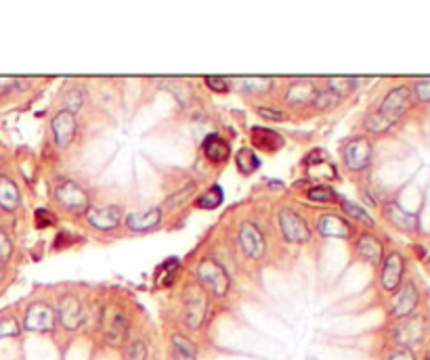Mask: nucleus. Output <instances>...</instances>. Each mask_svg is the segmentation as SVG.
<instances>
[{
  "label": "nucleus",
  "mask_w": 430,
  "mask_h": 360,
  "mask_svg": "<svg viewBox=\"0 0 430 360\" xmlns=\"http://www.w3.org/2000/svg\"><path fill=\"white\" fill-rule=\"evenodd\" d=\"M13 241H11V237L0 229V262H8L11 260V256H13Z\"/></svg>",
  "instance_id": "nucleus-38"
},
{
  "label": "nucleus",
  "mask_w": 430,
  "mask_h": 360,
  "mask_svg": "<svg viewBox=\"0 0 430 360\" xmlns=\"http://www.w3.org/2000/svg\"><path fill=\"white\" fill-rule=\"evenodd\" d=\"M317 86L311 80H296L288 86L286 101L290 105H313L317 99Z\"/></svg>",
  "instance_id": "nucleus-16"
},
{
  "label": "nucleus",
  "mask_w": 430,
  "mask_h": 360,
  "mask_svg": "<svg viewBox=\"0 0 430 360\" xmlns=\"http://www.w3.org/2000/svg\"><path fill=\"white\" fill-rule=\"evenodd\" d=\"M204 82H206V86H208L210 90H214V92H229V86H231L229 80L223 78V75H206Z\"/></svg>",
  "instance_id": "nucleus-36"
},
{
  "label": "nucleus",
  "mask_w": 430,
  "mask_h": 360,
  "mask_svg": "<svg viewBox=\"0 0 430 360\" xmlns=\"http://www.w3.org/2000/svg\"><path fill=\"white\" fill-rule=\"evenodd\" d=\"M418 300H420L418 287H416L412 281L405 283V285L401 287V291L395 296L393 304H391V315H393L395 319H408V317H412V312H414L416 306H418Z\"/></svg>",
  "instance_id": "nucleus-15"
},
{
  "label": "nucleus",
  "mask_w": 430,
  "mask_h": 360,
  "mask_svg": "<svg viewBox=\"0 0 430 360\" xmlns=\"http://www.w3.org/2000/svg\"><path fill=\"white\" fill-rule=\"evenodd\" d=\"M403 271H405V262L403 256L399 252H391L384 258L382 264V275H380V283L384 287V291H397L403 279Z\"/></svg>",
  "instance_id": "nucleus-14"
},
{
  "label": "nucleus",
  "mask_w": 430,
  "mask_h": 360,
  "mask_svg": "<svg viewBox=\"0 0 430 360\" xmlns=\"http://www.w3.org/2000/svg\"><path fill=\"white\" fill-rule=\"evenodd\" d=\"M240 245H242L244 254L250 260H258L267 252V243H265V237H263L261 229L254 222H250V220H246L240 226Z\"/></svg>",
  "instance_id": "nucleus-10"
},
{
  "label": "nucleus",
  "mask_w": 430,
  "mask_h": 360,
  "mask_svg": "<svg viewBox=\"0 0 430 360\" xmlns=\"http://www.w3.org/2000/svg\"><path fill=\"white\" fill-rule=\"evenodd\" d=\"M389 360H416V354H414L410 348H403V350L393 352V354L389 357Z\"/></svg>",
  "instance_id": "nucleus-42"
},
{
  "label": "nucleus",
  "mask_w": 430,
  "mask_h": 360,
  "mask_svg": "<svg viewBox=\"0 0 430 360\" xmlns=\"http://www.w3.org/2000/svg\"><path fill=\"white\" fill-rule=\"evenodd\" d=\"M414 90H416L418 101H422V103H430V78L418 80V82H416V86H414Z\"/></svg>",
  "instance_id": "nucleus-40"
},
{
  "label": "nucleus",
  "mask_w": 430,
  "mask_h": 360,
  "mask_svg": "<svg viewBox=\"0 0 430 360\" xmlns=\"http://www.w3.org/2000/svg\"><path fill=\"white\" fill-rule=\"evenodd\" d=\"M172 357H174V360H197V354H185L179 350H172Z\"/></svg>",
  "instance_id": "nucleus-43"
},
{
  "label": "nucleus",
  "mask_w": 430,
  "mask_h": 360,
  "mask_svg": "<svg viewBox=\"0 0 430 360\" xmlns=\"http://www.w3.org/2000/svg\"><path fill=\"white\" fill-rule=\"evenodd\" d=\"M202 151L214 164H223L231 157V145L225 138H221L219 134H208L204 145H202Z\"/></svg>",
  "instance_id": "nucleus-21"
},
{
  "label": "nucleus",
  "mask_w": 430,
  "mask_h": 360,
  "mask_svg": "<svg viewBox=\"0 0 430 360\" xmlns=\"http://www.w3.org/2000/svg\"><path fill=\"white\" fill-rule=\"evenodd\" d=\"M162 220V210L160 208H151L147 212H134V214H128L124 218L126 226L130 231H137V233H145V231H151L160 224Z\"/></svg>",
  "instance_id": "nucleus-19"
},
{
  "label": "nucleus",
  "mask_w": 430,
  "mask_h": 360,
  "mask_svg": "<svg viewBox=\"0 0 430 360\" xmlns=\"http://www.w3.org/2000/svg\"><path fill=\"white\" fill-rule=\"evenodd\" d=\"M307 197H309L311 201H315V203H330V201H334L338 195H336V191H334L332 187L317 185V187H311V189L307 191Z\"/></svg>",
  "instance_id": "nucleus-30"
},
{
  "label": "nucleus",
  "mask_w": 430,
  "mask_h": 360,
  "mask_svg": "<svg viewBox=\"0 0 430 360\" xmlns=\"http://www.w3.org/2000/svg\"><path fill=\"white\" fill-rule=\"evenodd\" d=\"M206 317V298L200 289H189L183 304V321L189 329H197Z\"/></svg>",
  "instance_id": "nucleus-13"
},
{
  "label": "nucleus",
  "mask_w": 430,
  "mask_h": 360,
  "mask_svg": "<svg viewBox=\"0 0 430 360\" xmlns=\"http://www.w3.org/2000/svg\"><path fill=\"white\" fill-rule=\"evenodd\" d=\"M19 203H21V193L17 182L8 176H0V210L15 212Z\"/></svg>",
  "instance_id": "nucleus-22"
},
{
  "label": "nucleus",
  "mask_w": 430,
  "mask_h": 360,
  "mask_svg": "<svg viewBox=\"0 0 430 360\" xmlns=\"http://www.w3.org/2000/svg\"><path fill=\"white\" fill-rule=\"evenodd\" d=\"M21 333V327L15 317H2L0 319V340L4 338H17Z\"/></svg>",
  "instance_id": "nucleus-33"
},
{
  "label": "nucleus",
  "mask_w": 430,
  "mask_h": 360,
  "mask_svg": "<svg viewBox=\"0 0 430 360\" xmlns=\"http://www.w3.org/2000/svg\"><path fill=\"white\" fill-rule=\"evenodd\" d=\"M235 166H237V170L242 172V174H252V172H256L258 168H261V157L252 151V149H248V147H244V149H240L237 153H235Z\"/></svg>",
  "instance_id": "nucleus-25"
},
{
  "label": "nucleus",
  "mask_w": 430,
  "mask_h": 360,
  "mask_svg": "<svg viewBox=\"0 0 430 360\" xmlns=\"http://www.w3.org/2000/svg\"><path fill=\"white\" fill-rule=\"evenodd\" d=\"M101 331L109 346H122L130 333V321L118 306H107L101 315Z\"/></svg>",
  "instance_id": "nucleus-2"
},
{
  "label": "nucleus",
  "mask_w": 430,
  "mask_h": 360,
  "mask_svg": "<svg viewBox=\"0 0 430 360\" xmlns=\"http://www.w3.org/2000/svg\"><path fill=\"white\" fill-rule=\"evenodd\" d=\"M424 333H426L424 319H420V317L410 319V317H408V321H403V323L397 327L395 338H397V342L403 344V346H414V344H418V342L424 340Z\"/></svg>",
  "instance_id": "nucleus-17"
},
{
  "label": "nucleus",
  "mask_w": 430,
  "mask_h": 360,
  "mask_svg": "<svg viewBox=\"0 0 430 360\" xmlns=\"http://www.w3.org/2000/svg\"><path fill=\"white\" fill-rule=\"evenodd\" d=\"M200 283L214 296L223 298L229 294L231 289V277L229 273L214 260V258H204L200 264H197V271H195Z\"/></svg>",
  "instance_id": "nucleus-1"
},
{
  "label": "nucleus",
  "mask_w": 430,
  "mask_h": 360,
  "mask_svg": "<svg viewBox=\"0 0 430 360\" xmlns=\"http://www.w3.org/2000/svg\"><path fill=\"white\" fill-rule=\"evenodd\" d=\"M338 101H340V99H338V96H334L330 90H326V92H321V90H319V92H317V99H315V103H313V105H315V107H319V109H328V107H334Z\"/></svg>",
  "instance_id": "nucleus-39"
},
{
  "label": "nucleus",
  "mask_w": 430,
  "mask_h": 360,
  "mask_svg": "<svg viewBox=\"0 0 430 360\" xmlns=\"http://www.w3.org/2000/svg\"><path fill=\"white\" fill-rule=\"evenodd\" d=\"M256 111H258V115L265 117V120H273V122H284V120H286V115H284L282 111H273V109H269V107H258Z\"/></svg>",
  "instance_id": "nucleus-41"
},
{
  "label": "nucleus",
  "mask_w": 430,
  "mask_h": 360,
  "mask_svg": "<svg viewBox=\"0 0 430 360\" xmlns=\"http://www.w3.org/2000/svg\"><path fill=\"white\" fill-rule=\"evenodd\" d=\"M162 88L168 90L183 107H189L191 103H195V90L189 82L185 80H176V78H164L160 80Z\"/></svg>",
  "instance_id": "nucleus-20"
},
{
  "label": "nucleus",
  "mask_w": 430,
  "mask_h": 360,
  "mask_svg": "<svg viewBox=\"0 0 430 360\" xmlns=\"http://www.w3.org/2000/svg\"><path fill=\"white\" fill-rule=\"evenodd\" d=\"M82 105H84V94H82L80 88H69V90L63 92V109H65V111H69V113L76 115V111H78Z\"/></svg>",
  "instance_id": "nucleus-31"
},
{
  "label": "nucleus",
  "mask_w": 430,
  "mask_h": 360,
  "mask_svg": "<svg viewBox=\"0 0 430 360\" xmlns=\"http://www.w3.org/2000/svg\"><path fill=\"white\" fill-rule=\"evenodd\" d=\"M342 161L351 172H361L372 161V143L368 136H353L342 145Z\"/></svg>",
  "instance_id": "nucleus-5"
},
{
  "label": "nucleus",
  "mask_w": 430,
  "mask_h": 360,
  "mask_svg": "<svg viewBox=\"0 0 430 360\" xmlns=\"http://www.w3.org/2000/svg\"><path fill=\"white\" fill-rule=\"evenodd\" d=\"M223 199H225L223 189L219 185H212L202 197H197L195 208H200V210H214V208H219L223 203Z\"/></svg>",
  "instance_id": "nucleus-27"
},
{
  "label": "nucleus",
  "mask_w": 430,
  "mask_h": 360,
  "mask_svg": "<svg viewBox=\"0 0 430 360\" xmlns=\"http://www.w3.org/2000/svg\"><path fill=\"white\" fill-rule=\"evenodd\" d=\"M384 216H387V220H389L395 229H399V231H403V233H412V231L418 229V218H416L414 214H410L408 210H403V208H401L399 203H395V201L387 203Z\"/></svg>",
  "instance_id": "nucleus-18"
},
{
  "label": "nucleus",
  "mask_w": 430,
  "mask_h": 360,
  "mask_svg": "<svg viewBox=\"0 0 430 360\" xmlns=\"http://www.w3.org/2000/svg\"><path fill=\"white\" fill-rule=\"evenodd\" d=\"M55 321L67 329V331H76L80 329V325L84 323V304L76 298V296H63L57 304V312H55Z\"/></svg>",
  "instance_id": "nucleus-7"
},
{
  "label": "nucleus",
  "mask_w": 430,
  "mask_h": 360,
  "mask_svg": "<svg viewBox=\"0 0 430 360\" xmlns=\"http://www.w3.org/2000/svg\"><path fill=\"white\" fill-rule=\"evenodd\" d=\"M410 105H412V88L410 86H397L384 96V101H382V105H380V109L376 113L384 122H389L393 126L403 117V113L410 109Z\"/></svg>",
  "instance_id": "nucleus-3"
},
{
  "label": "nucleus",
  "mask_w": 430,
  "mask_h": 360,
  "mask_svg": "<svg viewBox=\"0 0 430 360\" xmlns=\"http://www.w3.org/2000/svg\"><path fill=\"white\" fill-rule=\"evenodd\" d=\"M55 201L69 210V212H76V214H84L88 208H90V199H88V193L84 191V187H80L78 182L74 180H63L55 187Z\"/></svg>",
  "instance_id": "nucleus-4"
},
{
  "label": "nucleus",
  "mask_w": 430,
  "mask_h": 360,
  "mask_svg": "<svg viewBox=\"0 0 430 360\" xmlns=\"http://www.w3.org/2000/svg\"><path fill=\"white\" fill-rule=\"evenodd\" d=\"M34 218H36V226L38 229H46V226H55L57 224V216L50 210H46V208L36 210Z\"/></svg>",
  "instance_id": "nucleus-35"
},
{
  "label": "nucleus",
  "mask_w": 430,
  "mask_h": 360,
  "mask_svg": "<svg viewBox=\"0 0 430 360\" xmlns=\"http://www.w3.org/2000/svg\"><path fill=\"white\" fill-rule=\"evenodd\" d=\"M252 141L258 149H265L267 153H275L284 147V136L267 128H252Z\"/></svg>",
  "instance_id": "nucleus-24"
},
{
  "label": "nucleus",
  "mask_w": 430,
  "mask_h": 360,
  "mask_svg": "<svg viewBox=\"0 0 430 360\" xmlns=\"http://www.w3.org/2000/svg\"><path fill=\"white\" fill-rule=\"evenodd\" d=\"M2 275H4V262H0V279H2Z\"/></svg>",
  "instance_id": "nucleus-44"
},
{
  "label": "nucleus",
  "mask_w": 430,
  "mask_h": 360,
  "mask_svg": "<svg viewBox=\"0 0 430 360\" xmlns=\"http://www.w3.org/2000/svg\"><path fill=\"white\" fill-rule=\"evenodd\" d=\"M342 210H345V214H347L351 220H357V222H361V224H366V226H374V218H372L370 212H366V208H361L359 203L345 199V201H342Z\"/></svg>",
  "instance_id": "nucleus-28"
},
{
  "label": "nucleus",
  "mask_w": 430,
  "mask_h": 360,
  "mask_svg": "<svg viewBox=\"0 0 430 360\" xmlns=\"http://www.w3.org/2000/svg\"><path fill=\"white\" fill-rule=\"evenodd\" d=\"M357 254L363 260H368L370 264H378V262H382L384 250H382V243L374 235H361L357 239Z\"/></svg>",
  "instance_id": "nucleus-23"
},
{
  "label": "nucleus",
  "mask_w": 430,
  "mask_h": 360,
  "mask_svg": "<svg viewBox=\"0 0 430 360\" xmlns=\"http://www.w3.org/2000/svg\"><path fill=\"white\" fill-rule=\"evenodd\" d=\"M357 84H359L357 78H347V75H334V78H328V90H330L334 96H338V99L351 94V92L357 88Z\"/></svg>",
  "instance_id": "nucleus-26"
},
{
  "label": "nucleus",
  "mask_w": 430,
  "mask_h": 360,
  "mask_svg": "<svg viewBox=\"0 0 430 360\" xmlns=\"http://www.w3.org/2000/svg\"><path fill=\"white\" fill-rule=\"evenodd\" d=\"M233 82H235V84H242L244 90H248V92H258V94L267 92V90L271 88V84H273L269 78H233Z\"/></svg>",
  "instance_id": "nucleus-29"
},
{
  "label": "nucleus",
  "mask_w": 430,
  "mask_h": 360,
  "mask_svg": "<svg viewBox=\"0 0 430 360\" xmlns=\"http://www.w3.org/2000/svg\"><path fill=\"white\" fill-rule=\"evenodd\" d=\"M23 327L32 333H50L55 327V310L46 302H34L25 308Z\"/></svg>",
  "instance_id": "nucleus-6"
},
{
  "label": "nucleus",
  "mask_w": 430,
  "mask_h": 360,
  "mask_svg": "<svg viewBox=\"0 0 430 360\" xmlns=\"http://www.w3.org/2000/svg\"><path fill=\"white\" fill-rule=\"evenodd\" d=\"M84 218L86 222L97 229V231H111V229H118L120 222H122V212L118 206H105V208H97V206H90L86 212H84Z\"/></svg>",
  "instance_id": "nucleus-11"
},
{
  "label": "nucleus",
  "mask_w": 430,
  "mask_h": 360,
  "mask_svg": "<svg viewBox=\"0 0 430 360\" xmlns=\"http://www.w3.org/2000/svg\"><path fill=\"white\" fill-rule=\"evenodd\" d=\"M193 191H195V182H189L183 191H176L174 195H170V197L166 199V208H174V206H179V203L185 201Z\"/></svg>",
  "instance_id": "nucleus-37"
},
{
  "label": "nucleus",
  "mask_w": 430,
  "mask_h": 360,
  "mask_svg": "<svg viewBox=\"0 0 430 360\" xmlns=\"http://www.w3.org/2000/svg\"><path fill=\"white\" fill-rule=\"evenodd\" d=\"M50 130H53V136H55V143L59 147H69L76 138V132H78V120L74 113L61 109L53 115L50 120Z\"/></svg>",
  "instance_id": "nucleus-9"
},
{
  "label": "nucleus",
  "mask_w": 430,
  "mask_h": 360,
  "mask_svg": "<svg viewBox=\"0 0 430 360\" xmlns=\"http://www.w3.org/2000/svg\"><path fill=\"white\" fill-rule=\"evenodd\" d=\"M147 354H149L147 344L141 342V340H134V342H130V344L124 348L122 360H147Z\"/></svg>",
  "instance_id": "nucleus-32"
},
{
  "label": "nucleus",
  "mask_w": 430,
  "mask_h": 360,
  "mask_svg": "<svg viewBox=\"0 0 430 360\" xmlns=\"http://www.w3.org/2000/svg\"><path fill=\"white\" fill-rule=\"evenodd\" d=\"M279 229L282 235L286 237V241L290 243H307L311 239V231L305 222V218L300 214H296L294 210H282L279 216Z\"/></svg>",
  "instance_id": "nucleus-8"
},
{
  "label": "nucleus",
  "mask_w": 430,
  "mask_h": 360,
  "mask_svg": "<svg viewBox=\"0 0 430 360\" xmlns=\"http://www.w3.org/2000/svg\"><path fill=\"white\" fill-rule=\"evenodd\" d=\"M366 128H368L370 132H374V134H380V132H387V130L391 128V124L384 122L378 113H372V115L366 117Z\"/></svg>",
  "instance_id": "nucleus-34"
},
{
  "label": "nucleus",
  "mask_w": 430,
  "mask_h": 360,
  "mask_svg": "<svg viewBox=\"0 0 430 360\" xmlns=\"http://www.w3.org/2000/svg\"><path fill=\"white\" fill-rule=\"evenodd\" d=\"M317 233L326 239H351L353 226L347 218L338 214H321L317 222Z\"/></svg>",
  "instance_id": "nucleus-12"
}]
</instances>
